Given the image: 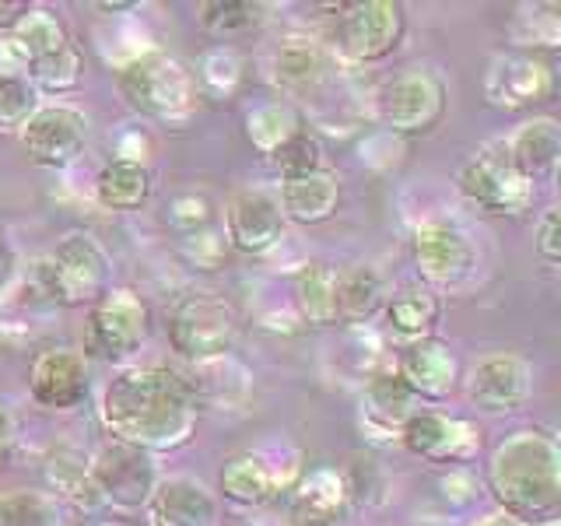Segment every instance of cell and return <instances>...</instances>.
Listing matches in <instances>:
<instances>
[{
	"instance_id": "obj_50",
	"label": "cell",
	"mask_w": 561,
	"mask_h": 526,
	"mask_svg": "<svg viewBox=\"0 0 561 526\" xmlns=\"http://www.w3.org/2000/svg\"><path fill=\"white\" fill-rule=\"evenodd\" d=\"M245 526H291V519H280V516H260V519H250Z\"/></svg>"
},
{
	"instance_id": "obj_46",
	"label": "cell",
	"mask_w": 561,
	"mask_h": 526,
	"mask_svg": "<svg viewBox=\"0 0 561 526\" xmlns=\"http://www.w3.org/2000/svg\"><path fill=\"white\" fill-rule=\"evenodd\" d=\"M92 8H95V11H102V14H113V18L130 14V11H140L137 0H99V4H92Z\"/></svg>"
},
{
	"instance_id": "obj_16",
	"label": "cell",
	"mask_w": 561,
	"mask_h": 526,
	"mask_svg": "<svg viewBox=\"0 0 561 526\" xmlns=\"http://www.w3.org/2000/svg\"><path fill=\"white\" fill-rule=\"evenodd\" d=\"M285 210H280L277 190L250 186L239 190L225 207V242L245 256H263L277 250L285 239Z\"/></svg>"
},
{
	"instance_id": "obj_32",
	"label": "cell",
	"mask_w": 561,
	"mask_h": 526,
	"mask_svg": "<svg viewBox=\"0 0 561 526\" xmlns=\"http://www.w3.org/2000/svg\"><path fill=\"white\" fill-rule=\"evenodd\" d=\"M306 127V116L298 105L288 99H274V102H260L245 113V140L253 145L256 155L271 158L277 148H285L291 137H298Z\"/></svg>"
},
{
	"instance_id": "obj_7",
	"label": "cell",
	"mask_w": 561,
	"mask_h": 526,
	"mask_svg": "<svg viewBox=\"0 0 561 526\" xmlns=\"http://www.w3.org/2000/svg\"><path fill=\"white\" fill-rule=\"evenodd\" d=\"M449 92L446 81L432 67H408L382 81L376 92V116L393 137L432 134L446 116Z\"/></svg>"
},
{
	"instance_id": "obj_3",
	"label": "cell",
	"mask_w": 561,
	"mask_h": 526,
	"mask_svg": "<svg viewBox=\"0 0 561 526\" xmlns=\"http://www.w3.org/2000/svg\"><path fill=\"white\" fill-rule=\"evenodd\" d=\"M32 288L49 306L92 309L113 288V263L99 239L88 232H70L32 267Z\"/></svg>"
},
{
	"instance_id": "obj_26",
	"label": "cell",
	"mask_w": 561,
	"mask_h": 526,
	"mask_svg": "<svg viewBox=\"0 0 561 526\" xmlns=\"http://www.w3.org/2000/svg\"><path fill=\"white\" fill-rule=\"evenodd\" d=\"M379 312L386 330L403 344H411L421 338H435L438 323H443V298H438V291L421 285V281H414V285H403L393 295H386Z\"/></svg>"
},
{
	"instance_id": "obj_49",
	"label": "cell",
	"mask_w": 561,
	"mask_h": 526,
	"mask_svg": "<svg viewBox=\"0 0 561 526\" xmlns=\"http://www.w3.org/2000/svg\"><path fill=\"white\" fill-rule=\"evenodd\" d=\"M8 267H11V250H8V236H4V228H0V285H4Z\"/></svg>"
},
{
	"instance_id": "obj_21",
	"label": "cell",
	"mask_w": 561,
	"mask_h": 526,
	"mask_svg": "<svg viewBox=\"0 0 561 526\" xmlns=\"http://www.w3.org/2000/svg\"><path fill=\"white\" fill-rule=\"evenodd\" d=\"M344 470L312 467L291 488V526H341L351 513Z\"/></svg>"
},
{
	"instance_id": "obj_37",
	"label": "cell",
	"mask_w": 561,
	"mask_h": 526,
	"mask_svg": "<svg viewBox=\"0 0 561 526\" xmlns=\"http://www.w3.org/2000/svg\"><path fill=\"white\" fill-rule=\"evenodd\" d=\"M513 22V46L523 53L554 49L561 43V8L558 4H523Z\"/></svg>"
},
{
	"instance_id": "obj_22",
	"label": "cell",
	"mask_w": 561,
	"mask_h": 526,
	"mask_svg": "<svg viewBox=\"0 0 561 526\" xmlns=\"http://www.w3.org/2000/svg\"><path fill=\"white\" fill-rule=\"evenodd\" d=\"M180 379L186 382V390L201 411L239 408V403H245L253 393V373L232 355V351L218 358H207V362H190L180 373Z\"/></svg>"
},
{
	"instance_id": "obj_44",
	"label": "cell",
	"mask_w": 561,
	"mask_h": 526,
	"mask_svg": "<svg viewBox=\"0 0 561 526\" xmlns=\"http://www.w3.org/2000/svg\"><path fill=\"white\" fill-rule=\"evenodd\" d=\"M32 67L28 49L11 32H0V81H28Z\"/></svg>"
},
{
	"instance_id": "obj_25",
	"label": "cell",
	"mask_w": 561,
	"mask_h": 526,
	"mask_svg": "<svg viewBox=\"0 0 561 526\" xmlns=\"http://www.w3.org/2000/svg\"><path fill=\"white\" fill-rule=\"evenodd\" d=\"M271 81L288 95H309L327 78V49L312 35H285L271 53Z\"/></svg>"
},
{
	"instance_id": "obj_5",
	"label": "cell",
	"mask_w": 561,
	"mask_h": 526,
	"mask_svg": "<svg viewBox=\"0 0 561 526\" xmlns=\"http://www.w3.org/2000/svg\"><path fill=\"white\" fill-rule=\"evenodd\" d=\"M169 347L190 362H207L228 355L239 338V312L228 298L215 291H186L172 302L169 320Z\"/></svg>"
},
{
	"instance_id": "obj_51",
	"label": "cell",
	"mask_w": 561,
	"mask_h": 526,
	"mask_svg": "<svg viewBox=\"0 0 561 526\" xmlns=\"http://www.w3.org/2000/svg\"><path fill=\"white\" fill-rule=\"evenodd\" d=\"M95 526H134L130 519H119V516H113V519H99Z\"/></svg>"
},
{
	"instance_id": "obj_19",
	"label": "cell",
	"mask_w": 561,
	"mask_h": 526,
	"mask_svg": "<svg viewBox=\"0 0 561 526\" xmlns=\"http://www.w3.org/2000/svg\"><path fill=\"white\" fill-rule=\"evenodd\" d=\"M393 368L417 400H446L460 382V358L443 338H421L403 344Z\"/></svg>"
},
{
	"instance_id": "obj_39",
	"label": "cell",
	"mask_w": 561,
	"mask_h": 526,
	"mask_svg": "<svg viewBox=\"0 0 561 526\" xmlns=\"http://www.w3.org/2000/svg\"><path fill=\"white\" fill-rule=\"evenodd\" d=\"M271 169L285 180H302V175H316L327 169V151H323V140L316 137L312 130H302L298 137H291L285 148H277L271 158Z\"/></svg>"
},
{
	"instance_id": "obj_17",
	"label": "cell",
	"mask_w": 561,
	"mask_h": 526,
	"mask_svg": "<svg viewBox=\"0 0 561 526\" xmlns=\"http://www.w3.org/2000/svg\"><path fill=\"white\" fill-rule=\"evenodd\" d=\"M92 390V368L75 347H46L32 358L28 397L46 411H75Z\"/></svg>"
},
{
	"instance_id": "obj_11",
	"label": "cell",
	"mask_w": 561,
	"mask_h": 526,
	"mask_svg": "<svg viewBox=\"0 0 561 526\" xmlns=\"http://www.w3.org/2000/svg\"><path fill=\"white\" fill-rule=\"evenodd\" d=\"M151 333V309L134 288H110L88 312V351L105 362L134 358Z\"/></svg>"
},
{
	"instance_id": "obj_41",
	"label": "cell",
	"mask_w": 561,
	"mask_h": 526,
	"mask_svg": "<svg viewBox=\"0 0 561 526\" xmlns=\"http://www.w3.org/2000/svg\"><path fill=\"white\" fill-rule=\"evenodd\" d=\"M39 110V92L32 81H0V134H18Z\"/></svg>"
},
{
	"instance_id": "obj_20",
	"label": "cell",
	"mask_w": 561,
	"mask_h": 526,
	"mask_svg": "<svg viewBox=\"0 0 561 526\" xmlns=\"http://www.w3.org/2000/svg\"><path fill=\"white\" fill-rule=\"evenodd\" d=\"M148 526H218V499L207 484L190 473L158 478L151 499L145 502Z\"/></svg>"
},
{
	"instance_id": "obj_1",
	"label": "cell",
	"mask_w": 561,
	"mask_h": 526,
	"mask_svg": "<svg viewBox=\"0 0 561 526\" xmlns=\"http://www.w3.org/2000/svg\"><path fill=\"white\" fill-rule=\"evenodd\" d=\"M99 418L110 438L154 456L190 446V438L197 435L201 408L175 368L123 365L105 382Z\"/></svg>"
},
{
	"instance_id": "obj_47",
	"label": "cell",
	"mask_w": 561,
	"mask_h": 526,
	"mask_svg": "<svg viewBox=\"0 0 561 526\" xmlns=\"http://www.w3.org/2000/svg\"><path fill=\"white\" fill-rule=\"evenodd\" d=\"M11 464V435H8V418H0V473Z\"/></svg>"
},
{
	"instance_id": "obj_4",
	"label": "cell",
	"mask_w": 561,
	"mask_h": 526,
	"mask_svg": "<svg viewBox=\"0 0 561 526\" xmlns=\"http://www.w3.org/2000/svg\"><path fill=\"white\" fill-rule=\"evenodd\" d=\"M116 81L130 110L154 123H186L201 105L197 81L183 60L169 57L162 49H148L130 64L116 67Z\"/></svg>"
},
{
	"instance_id": "obj_45",
	"label": "cell",
	"mask_w": 561,
	"mask_h": 526,
	"mask_svg": "<svg viewBox=\"0 0 561 526\" xmlns=\"http://www.w3.org/2000/svg\"><path fill=\"white\" fill-rule=\"evenodd\" d=\"M537 253L540 260H548L551 267L561 260V236H558V207H551L548 215L537 225Z\"/></svg>"
},
{
	"instance_id": "obj_27",
	"label": "cell",
	"mask_w": 561,
	"mask_h": 526,
	"mask_svg": "<svg viewBox=\"0 0 561 526\" xmlns=\"http://www.w3.org/2000/svg\"><path fill=\"white\" fill-rule=\"evenodd\" d=\"M516 169L530 183H551L561 165V127L551 116H534L505 140Z\"/></svg>"
},
{
	"instance_id": "obj_30",
	"label": "cell",
	"mask_w": 561,
	"mask_h": 526,
	"mask_svg": "<svg viewBox=\"0 0 561 526\" xmlns=\"http://www.w3.org/2000/svg\"><path fill=\"white\" fill-rule=\"evenodd\" d=\"M154 190V172L148 169V162H127V158H113L105 162L92 183V197L99 207L105 210H140L151 201Z\"/></svg>"
},
{
	"instance_id": "obj_6",
	"label": "cell",
	"mask_w": 561,
	"mask_h": 526,
	"mask_svg": "<svg viewBox=\"0 0 561 526\" xmlns=\"http://www.w3.org/2000/svg\"><path fill=\"white\" fill-rule=\"evenodd\" d=\"M456 190L495 218H519L534 207L537 186L516 169L505 140H488L456 172Z\"/></svg>"
},
{
	"instance_id": "obj_23",
	"label": "cell",
	"mask_w": 561,
	"mask_h": 526,
	"mask_svg": "<svg viewBox=\"0 0 561 526\" xmlns=\"http://www.w3.org/2000/svg\"><path fill=\"white\" fill-rule=\"evenodd\" d=\"M417 411V397L408 382L397 376V368H376L362 393V428L376 443H397L403 421Z\"/></svg>"
},
{
	"instance_id": "obj_9",
	"label": "cell",
	"mask_w": 561,
	"mask_h": 526,
	"mask_svg": "<svg viewBox=\"0 0 561 526\" xmlns=\"http://www.w3.org/2000/svg\"><path fill=\"white\" fill-rule=\"evenodd\" d=\"M302 478V453L291 446L250 449L221 467V495L239 508H267Z\"/></svg>"
},
{
	"instance_id": "obj_33",
	"label": "cell",
	"mask_w": 561,
	"mask_h": 526,
	"mask_svg": "<svg viewBox=\"0 0 561 526\" xmlns=\"http://www.w3.org/2000/svg\"><path fill=\"white\" fill-rule=\"evenodd\" d=\"M267 22V4L256 0H204L197 8V25L218 46H232L236 39L253 35Z\"/></svg>"
},
{
	"instance_id": "obj_43",
	"label": "cell",
	"mask_w": 561,
	"mask_h": 526,
	"mask_svg": "<svg viewBox=\"0 0 561 526\" xmlns=\"http://www.w3.org/2000/svg\"><path fill=\"white\" fill-rule=\"evenodd\" d=\"M225 239L215 232V228H204V232L183 236V256L193 263L197 271H218L221 256H225Z\"/></svg>"
},
{
	"instance_id": "obj_38",
	"label": "cell",
	"mask_w": 561,
	"mask_h": 526,
	"mask_svg": "<svg viewBox=\"0 0 561 526\" xmlns=\"http://www.w3.org/2000/svg\"><path fill=\"white\" fill-rule=\"evenodd\" d=\"M0 526H64V505L49 491H11L0 499Z\"/></svg>"
},
{
	"instance_id": "obj_28",
	"label": "cell",
	"mask_w": 561,
	"mask_h": 526,
	"mask_svg": "<svg viewBox=\"0 0 561 526\" xmlns=\"http://www.w3.org/2000/svg\"><path fill=\"white\" fill-rule=\"evenodd\" d=\"M277 201L285 210V221L295 225H323L337 215L341 204V183L333 172L302 175V180H285L277 186Z\"/></svg>"
},
{
	"instance_id": "obj_10",
	"label": "cell",
	"mask_w": 561,
	"mask_h": 526,
	"mask_svg": "<svg viewBox=\"0 0 561 526\" xmlns=\"http://www.w3.org/2000/svg\"><path fill=\"white\" fill-rule=\"evenodd\" d=\"M411 260L421 274V285L432 291L460 288L478 271V250L456 221L432 218L421 221L411 236Z\"/></svg>"
},
{
	"instance_id": "obj_40",
	"label": "cell",
	"mask_w": 561,
	"mask_h": 526,
	"mask_svg": "<svg viewBox=\"0 0 561 526\" xmlns=\"http://www.w3.org/2000/svg\"><path fill=\"white\" fill-rule=\"evenodd\" d=\"M215 221V201L201 190H183L165 204V225L180 236L204 232Z\"/></svg>"
},
{
	"instance_id": "obj_2",
	"label": "cell",
	"mask_w": 561,
	"mask_h": 526,
	"mask_svg": "<svg viewBox=\"0 0 561 526\" xmlns=\"http://www.w3.org/2000/svg\"><path fill=\"white\" fill-rule=\"evenodd\" d=\"M484 488L499 513L519 526L554 523L561 513V449L551 432L519 428L491 449Z\"/></svg>"
},
{
	"instance_id": "obj_13",
	"label": "cell",
	"mask_w": 561,
	"mask_h": 526,
	"mask_svg": "<svg viewBox=\"0 0 561 526\" xmlns=\"http://www.w3.org/2000/svg\"><path fill=\"white\" fill-rule=\"evenodd\" d=\"M397 443L411 456H421L435 467H460L470 464L481 449V428L470 418L417 408L403 421Z\"/></svg>"
},
{
	"instance_id": "obj_48",
	"label": "cell",
	"mask_w": 561,
	"mask_h": 526,
	"mask_svg": "<svg viewBox=\"0 0 561 526\" xmlns=\"http://www.w3.org/2000/svg\"><path fill=\"white\" fill-rule=\"evenodd\" d=\"M470 526H519L516 519H508L505 513H488V516H481V519H473Z\"/></svg>"
},
{
	"instance_id": "obj_42",
	"label": "cell",
	"mask_w": 561,
	"mask_h": 526,
	"mask_svg": "<svg viewBox=\"0 0 561 526\" xmlns=\"http://www.w3.org/2000/svg\"><path fill=\"white\" fill-rule=\"evenodd\" d=\"M481 491H484L481 478L467 464L443 467V473H438V499H443L449 508H470L481 499Z\"/></svg>"
},
{
	"instance_id": "obj_53",
	"label": "cell",
	"mask_w": 561,
	"mask_h": 526,
	"mask_svg": "<svg viewBox=\"0 0 561 526\" xmlns=\"http://www.w3.org/2000/svg\"><path fill=\"white\" fill-rule=\"evenodd\" d=\"M0 418H4V403H0Z\"/></svg>"
},
{
	"instance_id": "obj_36",
	"label": "cell",
	"mask_w": 561,
	"mask_h": 526,
	"mask_svg": "<svg viewBox=\"0 0 561 526\" xmlns=\"http://www.w3.org/2000/svg\"><path fill=\"white\" fill-rule=\"evenodd\" d=\"M84 78V53L78 49V43H67L64 49H57L53 57L39 60L32 67V88L39 95H53L64 99L70 92H78Z\"/></svg>"
},
{
	"instance_id": "obj_18",
	"label": "cell",
	"mask_w": 561,
	"mask_h": 526,
	"mask_svg": "<svg viewBox=\"0 0 561 526\" xmlns=\"http://www.w3.org/2000/svg\"><path fill=\"white\" fill-rule=\"evenodd\" d=\"M530 393H534L530 362L519 358V355H508V351L481 358L467 376V397L488 414L516 411L530 400Z\"/></svg>"
},
{
	"instance_id": "obj_52",
	"label": "cell",
	"mask_w": 561,
	"mask_h": 526,
	"mask_svg": "<svg viewBox=\"0 0 561 526\" xmlns=\"http://www.w3.org/2000/svg\"><path fill=\"white\" fill-rule=\"evenodd\" d=\"M543 526H561V523H558V519H554V523H543Z\"/></svg>"
},
{
	"instance_id": "obj_15",
	"label": "cell",
	"mask_w": 561,
	"mask_h": 526,
	"mask_svg": "<svg viewBox=\"0 0 561 526\" xmlns=\"http://www.w3.org/2000/svg\"><path fill=\"white\" fill-rule=\"evenodd\" d=\"M92 478L99 484V495L105 505L123 508V513H134V508H145L151 499V491L158 484V467L154 456L145 449H134L127 443H102L92 456Z\"/></svg>"
},
{
	"instance_id": "obj_24",
	"label": "cell",
	"mask_w": 561,
	"mask_h": 526,
	"mask_svg": "<svg viewBox=\"0 0 561 526\" xmlns=\"http://www.w3.org/2000/svg\"><path fill=\"white\" fill-rule=\"evenodd\" d=\"M43 478L46 491L60 505L78 508V513H99V508H105L99 484L92 478V464L75 446H53L43 460Z\"/></svg>"
},
{
	"instance_id": "obj_35",
	"label": "cell",
	"mask_w": 561,
	"mask_h": 526,
	"mask_svg": "<svg viewBox=\"0 0 561 526\" xmlns=\"http://www.w3.org/2000/svg\"><path fill=\"white\" fill-rule=\"evenodd\" d=\"M4 32H11L14 39L28 49L32 64L53 57V53L70 43V32L64 25V18L53 8H43V4H28L22 14L14 18V25L4 28Z\"/></svg>"
},
{
	"instance_id": "obj_12",
	"label": "cell",
	"mask_w": 561,
	"mask_h": 526,
	"mask_svg": "<svg viewBox=\"0 0 561 526\" xmlns=\"http://www.w3.org/2000/svg\"><path fill=\"white\" fill-rule=\"evenodd\" d=\"M558 92V75L551 60L540 53L508 49L488 64L484 99L502 113H530L537 105H548Z\"/></svg>"
},
{
	"instance_id": "obj_31",
	"label": "cell",
	"mask_w": 561,
	"mask_h": 526,
	"mask_svg": "<svg viewBox=\"0 0 561 526\" xmlns=\"http://www.w3.org/2000/svg\"><path fill=\"white\" fill-rule=\"evenodd\" d=\"M386 302L382 274L368 263L337 267V327H365Z\"/></svg>"
},
{
	"instance_id": "obj_14",
	"label": "cell",
	"mask_w": 561,
	"mask_h": 526,
	"mask_svg": "<svg viewBox=\"0 0 561 526\" xmlns=\"http://www.w3.org/2000/svg\"><path fill=\"white\" fill-rule=\"evenodd\" d=\"M18 140H22L32 165L60 172V169H70L84 155L88 119L81 110H75V105H67V102H46L25 119V127L18 130Z\"/></svg>"
},
{
	"instance_id": "obj_29",
	"label": "cell",
	"mask_w": 561,
	"mask_h": 526,
	"mask_svg": "<svg viewBox=\"0 0 561 526\" xmlns=\"http://www.w3.org/2000/svg\"><path fill=\"white\" fill-rule=\"evenodd\" d=\"M298 320L309 327H337V263L309 260L291 281Z\"/></svg>"
},
{
	"instance_id": "obj_34",
	"label": "cell",
	"mask_w": 561,
	"mask_h": 526,
	"mask_svg": "<svg viewBox=\"0 0 561 526\" xmlns=\"http://www.w3.org/2000/svg\"><path fill=\"white\" fill-rule=\"evenodd\" d=\"M193 81H197L201 99H236L245 84V60L236 46H210L201 53L197 67H190Z\"/></svg>"
},
{
	"instance_id": "obj_8",
	"label": "cell",
	"mask_w": 561,
	"mask_h": 526,
	"mask_svg": "<svg viewBox=\"0 0 561 526\" xmlns=\"http://www.w3.org/2000/svg\"><path fill=\"white\" fill-rule=\"evenodd\" d=\"M408 35V11L397 0H365V4H344L337 25H333V49L347 64H379L393 57Z\"/></svg>"
}]
</instances>
